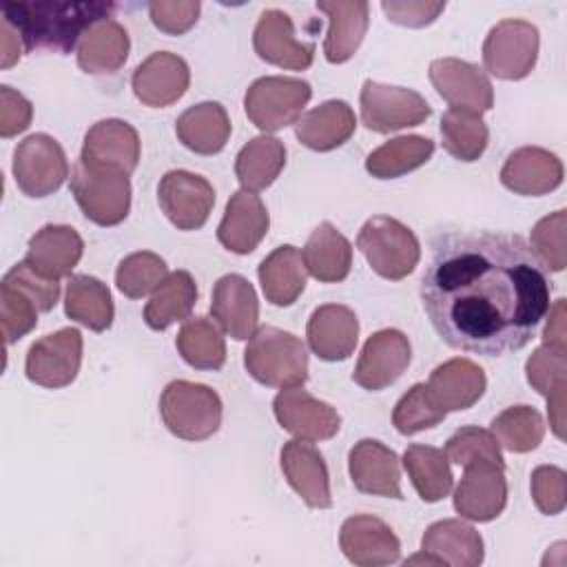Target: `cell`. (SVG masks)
<instances>
[{"instance_id":"obj_23","label":"cell","mask_w":567,"mask_h":567,"mask_svg":"<svg viewBox=\"0 0 567 567\" xmlns=\"http://www.w3.org/2000/svg\"><path fill=\"white\" fill-rule=\"evenodd\" d=\"M281 472L288 485L301 496V501L312 509L332 507L330 476L321 452L310 441H288L279 454Z\"/></svg>"},{"instance_id":"obj_36","label":"cell","mask_w":567,"mask_h":567,"mask_svg":"<svg viewBox=\"0 0 567 567\" xmlns=\"http://www.w3.org/2000/svg\"><path fill=\"white\" fill-rule=\"evenodd\" d=\"M64 312L89 330L104 332L111 328L115 315L111 290L91 275H71L64 292Z\"/></svg>"},{"instance_id":"obj_20","label":"cell","mask_w":567,"mask_h":567,"mask_svg":"<svg viewBox=\"0 0 567 567\" xmlns=\"http://www.w3.org/2000/svg\"><path fill=\"white\" fill-rule=\"evenodd\" d=\"M80 159L89 166L115 168L131 175L140 162V135L124 120H100L86 131Z\"/></svg>"},{"instance_id":"obj_41","label":"cell","mask_w":567,"mask_h":567,"mask_svg":"<svg viewBox=\"0 0 567 567\" xmlns=\"http://www.w3.org/2000/svg\"><path fill=\"white\" fill-rule=\"evenodd\" d=\"M177 352L195 370H219L226 363V343L208 317H188L177 337Z\"/></svg>"},{"instance_id":"obj_7","label":"cell","mask_w":567,"mask_h":567,"mask_svg":"<svg viewBox=\"0 0 567 567\" xmlns=\"http://www.w3.org/2000/svg\"><path fill=\"white\" fill-rule=\"evenodd\" d=\"M310 97L312 89L306 80L266 75L248 86L244 95V111L248 120L268 135L297 124Z\"/></svg>"},{"instance_id":"obj_1","label":"cell","mask_w":567,"mask_h":567,"mask_svg":"<svg viewBox=\"0 0 567 567\" xmlns=\"http://www.w3.org/2000/svg\"><path fill=\"white\" fill-rule=\"evenodd\" d=\"M419 295L434 332L481 357L525 348L551 306V284L529 244L494 230L434 237Z\"/></svg>"},{"instance_id":"obj_53","label":"cell","mask_w":567,"mask_h":567,"mask_svg":"<svg viewBox=\"0 0 567 567\" xmlns=\"http://www.w3.org/2000/svg\"><path fill=\"white\" fill-rule=\"evenodd\" d=\"M33 117L31 102L18 93L16 89L2 84L0 86V135L4 140L29 128Z\"/></svg>"},{"instance_id":"obj_4","label":"cell","mask_w":567,"mask_h":567,"mask_svg":"<svg viewBox=\"0 0 567 567\" xmlns=\"http://www.w3.org/2000/svg\"><path fill=\"white\" fill-rule=\"evenodd\" d=\"M159 414L177 439L204 441L221 425V399L204 383L175 379L159 396Z\"/></svg>"},{"instance_id":"obj_39","label":"cell","mask_w":567,"mask_h":567,"mask_svg":"<svg viewBox=\"0 0 567 567\" xmlns=\"http://www.w3.org/2000/svg\"><path fill=\"white\" fill-rule=\"evenodd\" d=\"M403 467L421 501L436 503L450 494L454 476L443 450L414 443L403 454Z\"/></svg>"},{"instance_id":"obj_34","label":"cell","mask_w":567,"mask_h":567,"mask_svg":"<svg viewBox=\"0 0 567 567\" xmlns=\"http://www.w3.org/2000/svg\"><path fill=\"white\" fill-rule=\"evenodd\" d=\"M421 549L439 556L443 565L476 567L483 563V538L461 518L432 523L421 538Z\"/></svg>"},{"instance_id":"obj_13","label":"cell","mask_w":567,"mask_h":567,"mask_svg":"<svg viewBox=\"0 0 567 567\" xmlns=\"http://www.w3.org/2000/svg\"><path fill=\"white\" fill-rule=\"evenodd\" d=\"M157 202L173 226L179 230H197L213 210L215 190L206 177L175 168L159 179Z\"/></svg>"},{"instance_id":"obj_42","label":"cell","mask_w":567,"mask_h":567,"mask_svg":"<svg viewBox=\"0 0 567 567\" xmlns=\"http://www.w3.org/2000/svg\"><path fill=\"white\" fill-rule=\"evenodd\" d=\"M441 140L454 159L476 162L487 148L489 131L478 113L447 109L441 117Z\"/></svg>"},{"instance_id":"obj_51","label":"cell","mask_w":567,"mask_h":567,"mask_svg":"<svg viewBox=\"0 0 567 567\" xmlns=\"http://www.w3.org/2000/svg\"><path fill=\"white\" fill-rule=\"evenodd\" d=\"M2 281L24 290L35 301L40 312H49L60 299V284L55 279H47V277L38 275L24 261L11 266L9 272L2 277Z\"/></svg>"},{"instance_id":"obj_9","label":"cell","mask_w":567,"mask_h":567,"mask_svg":"<svg viewBox=\"0 0 567 567\" xmlns=\"http://www.w3.org/2000/svg\"><path fill=\"white\" fill-rule=\"evenodd\" d=\"M538 58V29L527 20L507 18L494 24L483 42L485 71L498 80H523Z\"/></svg>"},{"instance_id":"obj_3","label":"cell","mask_w":567,"mask_h":567,"mask_svg":"<svg viewBox=\"0 0 567 567\" xmlns=\"http://www.w3.org/2000/svg\"><path fill=\"white\" fill-rule=\"evenodd\" d=\"M248 374L268 388L303 385L308 379V350L299 337L275 326H261L244 350Z\"/></svg>"},{"instance_id":"obj_21","label":"cell","mask_w":567,"mask_h":567,"mask_svg":"<svg viewBox=\"0 0 567 567\" xmlns=\"http://www.w3.org/2000/svg\"><path fill=\"white\" fill-rule=\"evenodd\" d=\"M348 472L352 485L372 496L403 498L401 470L394 450L374 439H361L348 454Z\"/></svg>"},{"instance_id":"obj_31","label":"cell","mask_w":567,"mask_h":567,"mask_svg":"<svg viewBox=\"0 0 567 567\" xmlns=\"http://www.w3.org/2000/svg\"><path fill=\"white\" fill-rule=\"evenodd\" d=\"M257 277H259L266 301L279 308L292 306L303 292L306 279H308L301 250H297L290 244L275 248L268 257L261 259L257 268Z\"/></svg>"},{"instance_id":"obj_33","label":"cell","mask_w":567,"mask_h":567,"mask_svg":"<svg viewBox=\"0 0 567 567\" xmlns=\"http://www.w3.org/2000/svg\"><path fill=\"white\" fill-rule=\"evenodd\" d=\"M175 133L188 151L197 155H215L230 137V120L219 102H199L177 117Z\"/></svg>"},{"instance_id":"obj_16","label":"cell","mask_w":567,"mask_h":567,"mask_svg":"<svg viewBox=\"0 0 567 567\" xmlns=\"http://www.w3.org/2000/svg\"><path fill=\"white\" fill-rule=\"evenodd\" d=\"M272 412L286 432L310 443L332 439L341 427L339 412L301 385L284 388L272 401Z\"/></svg>"},{"instance_id":"obj_35","label":"cell","mask_w":567,"mask_h":567,"mask_svg":"<svg viewBox=\"0 0 567 567\" xmlns=\"http://www.w3.org/2000/svg\"><path fill=\"white\" fill-rule=\"evenodd\" d=\"M301 257L308 275L321 284H337L343 281L350 272L352 246L330 221H321L310 233Z\"/></svg>"},{"instance_id":"obj_26","label":"cell","mask_w":567,"mask_h":567,"mask_svg":"<svg viewBox=\"0 0 567 567\" xmlns=\"http://www.w3.org/2000/svg\"><path fill=\"white\" fill-rule=\"evenodd\" d=\"M310 350L323 361H346L359 341V319L341 303L319 306L306 326Z\"/></svg>"},{"instance_id":"obj_38","label":"cell","mask_w":567,"mask_h":567,"mask_svg":"<svg viewBox=\"0 0 567 567\" xmlns=\"http://www.w3.org/2000/svg\"><path fill=\"white\" fill-rule=\"evenodd\" d=\"M286 166V146L272 135H257L235 157V175L244 190L268 188Z\"/></svg>"},{"instance_id":"obj_29","label":"cell","mask_w":567,"mask_h":567,"mask_svg":"<svg viewBox=\"0 0 567 567\" xmlns=\"http://www.w3.org/2000/svg\"><path fill=\"white\" fill-rule=\"evenodd\" d=\"M317 9L328 16L330 27L323 42V53L330 64H343L348 62L359 44L363 42V35L368 31L370 22V7L368 2L354 0H321L317 2Z\"/></svg>"},{"instance_id":"obj_52","label":"cell","mask_w":567,"mask_h":567,"mask_svg":"<svg viewBox=\"0 0 567 567\" xmlns=\"http://www.w3.org/2000/svg\"><path fill=\"white\" fill-rule=\"evenodd\" d=\"M199 9L202 4L197 0H159L148 4V16L159 31L182 35L197 22Z\"/></svg>"},{"instance_id":"obj_25","label":"cell","mask_w":567,"mask_h":567,"mask_svg":"<svg viewBox=\"0 0 567 567\" xmlns=\"http://www.w3.org/2000/svg\"><path fill=\"white\" fill-rule=\"evenodd\" d=\"M84 252V241L75 228L64 224H47L31 239L24 264L47 279L71 277Z\"/></svg>"},{"instance_id":"obj_22","label":"cell","mask_w":567,"mask_h":567,"mask_svg":"<svg viewBox=\"0 0 567 567\" xmlns=\"http://www.w3.org/2000/svg\"><path fill=\"white\" fill-rule=\"evenodd\" d=\"M210 315L235 341H248L257 332L259 301L252 284L241 275H224L213 286Z\"/></svg>"},{"instance_id":"obj_46","label":"cell","mask_w":567,"mask_h":567,"mask_svg":"<svg viewBox=\"0 0 567 567\" xmlns=\"http://www.w3.org/2000/svg\"><path fill=\"white\" fill-rule=\"evenodd\" d=\"M565 228H567V210L560 208L536 221L529 237V248L540 261L543 268L551 272H560L567 266V248H565Z\"/></svg>"},{"instance_id":"obj_27","label":"cell","mask_w":567,"mask_h":567,"mask_svg":"<svg viewBox=\"0 0 567 567\" xmlns=\"http://www.w3.org/2000/svg\"><path fill=\"white\" fill-rule=\"evenodd\" d=\"M268 226L270 217L259 195L241 188L226 204V213L217 226V239L226 250L248 255L266 237Z\"/></svg>"},{"instance_id":"obj_5","label":"cell","mask_w":567,"mask_h":567,"mask_svg":"<svg viewBox=\"0 0 567 567\" xmlns=\"http://www.w3.org/2000/svg\"><path fill=\"white\" fill-rule=\"evenodd\" d=\"M357 248L370 268L390 281L408 277L421 259V244L412 228L390 215L370 217L357 235Z\"/></svg>"},{"instance_id":"obj_10","label":"cell","mask_w":567,"mask_h":567,"mask_svg":"<svg viewBox=\"0 0 567 567\" xmlns=\"http://www.w3.org/2000/svg\"><path fill=\"white\" fill-rule=\"evenodd\" d=\"M359 104L363 126L374 133H392L399 128L419 126L432 115V109L421 93L374 80L363 82Z\"/></svg>"},{"instance_id":"obj_48","label":"cell","mask_w":567,"mask_h":567,"mask_svg":"<svg viewBox=\"0 0 567 567\" xmlns=\"http://www.w3.org/2000/svg\"><path fill=\"white\" fill-rule=\"evenodd\" d=\"M38 306L35 301L20 288L0 284V323L4 346L29 334L38 323Z\"/></svg>"},{"instance_id":"obj_54","label":"cell","mask_w":567,"mask_h":567,"mask_svg":"<svg viewBox=\"0 0 567 567\" xmlns=\"http://www.w3.org/2000/svg\"><path fill=\"white\" fill-rule=\"evenodd\" d=\"M383 13L388 16L390 22L401 24V27H425L432 24L445 9V2H423V0H408V2H394L385 0L381 2Z\"/></svg>"},{"instance_id":"obj_19","label":"cell","mask_w":567,"mask_h":567,"mask_svg":"<svg viewBox=\"0 0 567 567\" xmlns=\"http://www.w3.org/2000/svg\"><path fill=\"white\" fill-rule=\"evenodd\" d=\"M190 84L188 64L168 51L151 53L131 75V89L135 97L153 109L175 104Z\"/></svg>"},{"instance_id":"obj_15","label":"cell","mask_w":567,"mask_h":567,"mask_svg":"<svg viewBox=\"0 0 567 567\" xmlns=\"http://www.w3.org/2000/svg\"><path fill=\"white\" fill-rule=\"evenodd\" d=\"M430 82L450 109L485 113L494 106V89L483 69L458 58H439L430 64Z\"/></svg>"},{"instance_id":"obj_6","label":"cell","mask_w":567,"mask_h":567,"mask_svg":"<svg viewBox=\"0 0 567 567\" xmlns=\"http://www.w3.org/2000/svg\"><path fill=\"white\" fill-rule=\"evenodd\" d=\"M71 195L86 219L97 226H117L131 210V179L115 168L89 166L82 159L71 171Z\"/></svg>"},{"instance_id":"obj_30","label":"cell","mask_w":567,"mask_h":567,"mask_svg":"<svg viewBox=\"0 0 567 567\" xmlns=\"http://www.w3.org/2000/svg\"><path fill=\"white\" fill-rule=\"evenodd\" d=\"M357 128L354 111L343 100H328L303 113L295 124L297 140L319 153L339 148Z\"/></svg>"},{"instance_id":"obj_32","label":"cell","mask_w":567,"mask_h":567,"mask_svg":"<svg viewBox=\"0 0 567 567\" xmlns=\"http://www.w3.org/2000/svg\"><path fill=\"white\" fill-rule=\"evenodd\" d=\"M131 40L117 20H102L93 24L78 44V64L84 73L109 75L124 66Z\"/></svg>"},{"instance_id":"obj_55","label":"cell","mask_w":567,"mask_h":567,"mask_svg":"<svg viewBox=\"0 0 567 567\" xmlns=\"http://www.w3.org/2000/svg\"><path fill=\"white\" fill-rule=\"evenodd\" d=\"M549 319L543 330V343H556L565 346V299H556L554 306H549Z\"/></svg>"},{"instance_id":"obj_17","label":"cell","mask_w":567,"mask_h":567,"mask_svg":"<svg viewBox=\"0 0 567 567\" xmlns=\"http://www.w3.org/2000/svg\"><path fill=\"white\" fill-rule=\"evenodd\" d=\"M343 556L359 567L392 565L401 556V543L392 527L372 514H354L343 520L339 532Z\"/></svg>"},{"instance_id":"obj_45","label":"cell","mask_w":567,"mask_h":567,"mask_svg":"<svg viewBox=\"0 0 567 567\" xmlns=\"http://www.w3.org/2000/svg\"><path fill=\"white\" fill-rule=\"evenodd\" d=\"M445 410L432 399L425 383H414L394 405L392 425L399 434L412 436L416 432L430 430L445 419Z\"/></svg>"},{"instance_id":"obj_24","label":"cell","mask_w":567,"mask_h":567,"mask_svg":"<svg viewBox=\"0 0 567 567\" xmlns=\"http://www.w3.org/2000/svg\"><path fill=\"white\" fill-rule=\"evenodd\" d=\"M501 184L525 197H538L563 184L560 159L540 146H523L507 155L501 168Z\"/></svg>"},{"instance_id":"obj_18","label":"cell","mask_w":567,"mask_h":567,"mask_svg":"<svg viewBox=\"0 0 567 567\" xmlns=\"http://www.w3.org/2000/svg\"><path fill=\"white\" fill-rule=\"evenodd\" d=\"M252 47L264 62L288 71H303L315 58V42L297 40L295 24L281 9H266L259 16L252 33Z\"/></svg>"},{"instance_id":"obj_37","label":"cell","mask_w":567,"mask_h":567,"mask_svg":"<svg viewBox=\"0 0 567 567\" xmlns=\"http://www.w3.org/2000/svg\"><path fill=\"white\" fill-rule=\"evenodd\" d=\"M197 301V284L188 270L168 272L151 292L144 308V321L151 330H166L175 321H186Z\"/></svg>"},{"instance_id":"obj_2","label":"cell","mask_w":567,"mask_h":567,"mask_svg":"<svg viewBox=\"0 0 567 567\" xmlns=\"http://www.w3.org/2000/svg\"><path fill=\"white\" fill-rule=\"evenodd\" d=\"M115 4L111 2H62V0H29L2 2V20L9 22L24 51L47 49L71 53L82 35L97 22L109 20Z\"/></svg>"},{"instance_id":"obj_40","label":"cell","mask_w":567,"mask_h":567,"mask_svg":"<svg viewBox=\"0 0 567 567\" xmlns=\"http://www.w3.org/2000/svg\"><path fill=\"white\" fill-rule=\"evenodd\" d=\"M434 153V142L423 135H401L365 157V171L377 179H394L423 166Z\"/></svg>"},{"instance_id":"obj_43","label":"cell","mask_w":567,"mask_h":567,"mask_svg":"<svg viewBox=\"0 0 567 567\" xmlns=\"http://www.w3.org/2000/svg\"><path fill=\"white\" fill-rule=\"evenodd\" d=\"M489 432L505 450L525 454L540 445L545 436V421L532 405H512L492 419Z\"/></svg>"},{"instance_id":"obj_14","label":"cell","mask_w":567,"mask_h":567,"mask_svg":"<svg viewBox=\"0 0 567 567\" xmlns=\"http://www.w3.org/2000/svg\"><path fill=\"white\" fill-rule=\"evenodd\" d=\"M412 346L410 339L394 328L377 330L363 343L352 379L357 385L370 392H379L392 385L410 365Z\"/></svg>"},{"instance_id":"obj_28","label":"cell","mask_w":567,"mask_h":567,"mask_svg":"<svg viewBox=\"0 0 567 567\" xmlns=\"http://www.w3.org/2000/svg\"><path fill=\"white\" fill-rule=\"evenodd\" d=\"M425 385L432 399L445 412H461L472 408L483 396L487 388V379L478 363L456 357L436 365L430 372V379Z\"/></svg>"},{"instance_id":"obj_44","label":"cell","mask_w":567,"mask_h":567,"mask_svg":"<svg viewBox=\"0 0 567 567\" xmlns=\"http://www.w3.org/2000/svg\"><path fill=\"white\" fill-rule=\"evenodd\" d=\"M166 277H168L166 261L151 250H140V252L126 255L115 270V284H117L120 292L126 295L128 299L146 297Z\"/></svg>"},{"instance_id":"obj_8","label":"cell","mask_w":567,"mask_h":567,"mask_svg":"<svg viewBox=\"0 0 567 567\" xmlns=\"http://www.w3.org/2000/svg\"><path fill=\"white\" fill-rule=\"evenodd\" d=\"M13 179L27 197H49L69 177L64 148L47 133H33L13 151Z\"/></svg>"},{"instance_id":"obj_49","label":"cell","mask_w":567,"mask_h":567,"mask_svg":"<svg viewBox=\"0 0 567 567\" xmlns=\"http://www.w3.org/2000/svg\"><path fill=\"white\" fill-rule=\"evenodd\" d=\"M445 456L450 463L456 465H465L472 458H487L494 463H503V454H501V445L496 443L494 434L489 430L476 427V425H467L456 430L447 443H445Z\"/></svg>"},{"instance_id":"obj_11","label":"cell","mask_w":567,"mask_h":567,"mask_svg":"<svg viewBox=\"0 0 567 567\" xmlns=\"http://www.w3.org/2000/svg\"><path fill=\"white\" fill-rule=\"evenodd\" d=\"M82 363V332L78 328H60L31 343L24 372L27 379L42 388L71 385Z\"/></svg>"},{"instance_id":"obj_56","label":"cell","mask_w":567,"mask_h":567,"mask_svg":"<svg viewBox=\"0 0 567 567\" xmlns=\"http://www.w3.org/2000/svg\"><path fill=\"white\" fill-rule=\"evenodd\" d=\"M0 33H2V60H0V66H2V69H9V66L16 64V62L20 60V55L24 53V44H22L18 31H16L9 22H4V20H2Z\"/></svg>"},{"instance_id":"obj_50","label":"cell","mask_w":567,"mask_h":567,"mask_svg":"<svg viewBox=\"0 0 567 567\" xmlns=\"http://www.w3.org/2000/svg\"><path fill=\"white\" fill-rule=\"evenodd\" d=\"M532 498L545 516H556L567 503V474L556 465H538L529 481Z\"/></svg>"},{"instance_id":"obj_47","label":"cell","mask_w":567,"mask_h":567,"mask_svg":"<svg viewBox=\"0 0 567 567\" xmlns=\"http://www.w3.org/2000/svg\"><path fill=\"white\" fill-rule=\"evenodd\" d=\"M529 385L543 394L551 396L556 390L567 388V357L565 346L543 343L538 346L525 363Z\"/></svg>"},{"instance_id":"obj_12","label":"cell","mask_w":567,"mask_h":567,"mask_svg":"<svg viewBox=\"0 0 567 567\" xmlns=\"http://www.w3.org/2000/svg\"><path fill=\"white\" fill-rule=\"evenodd\" d=\"M463 476L454 489V509L467 520H494L507 505V481L501 463L472 458L463 465Z\"/></svg>"}]
</instances>
